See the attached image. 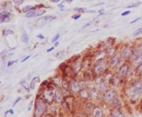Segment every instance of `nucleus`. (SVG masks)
Wrapping results in <instances>:
<instances>
[{
  "label": "nucleus",
  "instance_id": "37",
  "mask_svg": "<svg viewBox=\"0 0 142 117\" xmlns=\"http://www.w3.org/2000/svg\"><path fill=\"white\" fill-rule=\"evenodd\" d=\"M138 60L140 61H142V54H141V56L138 57Z\"/></svg>",
  "mask_w": 142,
  "mask_h": 117
},
{
  "label": "nucleus",
  "instance_id": "8",
  "mask_svg": "<svg viewBox=\"0 0 142 117\" xmlns=\"http://www.w3.org/2000/svg\"><path fill=\"white\" fill-rule=\"evenodd\" d=\"M105 66V64H104V63L97 64V66H95V71H96V72H97V73H100V72H102L104 70Z\"/></svg>",
  "mask_w": 142,
  "mask_h": 117
},
{
  "label": "nucleus",
  "instance_id": "25",
  "mask_svg": "<svg viewBox=\"0 0 142 117\" xmlns=\"http://www.w3.org/2000/svg\"><path fill=\"white\" fill-rule=\"evenodd\" d=\"M74 10L78 11H81V12H85V9L84 8H75Z\"/></svg>",
  "mask_w": 142,
  "mask_h": 117
},
{
  "label": "nucleus",
  "instance_id": "35",
  "mask_svg": "<svg viewBox=\"0 0 142 117\" xmlns=\"http://www.w3.org/2000/svg\"><path fill=\"white\" fill-rule=\"evenodd\" d=\"M54 48H55V47H54V46H53V47H51V48H50V49H47V51H46V52H50L53 51V50L54 49Z\"/></svg>",
  "mask_w": 142,
  "mask_h": 117
},
{
  "label": "nucleus",
  "instance_id": "22",
  "mask_svg": "<svg viewBox=\"0 0 142 117\" xmlns=\"http://www.w3.org/2000/svg\"><path fill=\"white\" fill-rule=\"evenodd\" d=\"M14 4H16V5H21L23 4V2L25 1V0H13Z\"/></svg>",
  "mask_w": 142,
  "mask_h": 117
},
{
  "label": "nucleus",
  "instance_id": "27",
  "mask_svg": "<svg viewBox=\"0 0 142 117\" xmlns=\"http://www.w3.org/2000/svg\"><path fill=\"white\" fill-rule=\"evenodd\" d=\"M80 16H81V15H80V14H75V15L73 16L72 18L73 19H75V20H77V19H78Z\"/></svg>",
  "mask_w": 142,
  "mask_h": 117
},
{
  "label": "nucleus",
  "instance_id": "32",
  "mask_svg": "<svg viewBox=\"0 0 142 117\" xmlns=\"http://www.w3.org/2000/svg\"><path fill=\"white\" fill-rule=\"evenodd\" d=\"M140 19H141V17H138V18H136V19H134V20H133V21H131V22H130V24H134V23L136 22L137 21H138V20H140Z\"/></svg>",
  "mask_w": 142,
  "mask_h": 117
},
{
  "label": "nucleus",
  "instance_id": "3",
  "mask_svg": "<svg viewBox=\"0 0 142 117\" xmlns=\"http://www.w3.org/2000/svg\"><path fill=\"white\" fill-rule=\"evenodd\" d=\"M45 13L44 10H40V9H38V10H32V11L28 12L26 14V16L27 18H31V17H36V16H38L42 15L43 14Z\"/></svg>",
  "mask_w": 142,
  "mask_h": 117
},
{
  "label": "nucleus",
  "instance_id": "39",
  "mask_svg": "<svg viewBox=\"0 0 142 117\" xmlns=\"http://www.w3.org/2000/svg\"><path fill=\"white\" fill-rule=\"evenodd\" d=\"M102 11H104V9H100V10H99V13H101V12H102Z\"/></svg>",
  "mask_w": 142,
  "mask_h": 117
},
{
  "label": "nucleus",
  "instance_id": "20",
  "mask_svg": "<svg viewBox=\"0 0 142 117\" xmlns=\"http://www.w3.org/2000/svg\"><path fill=\"white\" fill-rule=\"evenodd\" d=\"M142 33V27H140V28H138V29H136V30L134 32V36H138L140 34H141Z\"/></svg>",
  "mask_w": 142,
  "mask_h": 117
},
{
  "label": "nucleus",
  "instance_id": "13",
  "mask_svg": "<svg viewBox=\"0 0 142 117\" xmlns=\"http://www.w3.org/2000/svg\"><path fill=\"white\" fill-rule=\"evenodd\" d=\"M56 18V16H43V18H41V19H43V21H45L46 22H49L52 21L53 19H55Z\"/></svg>",
  "mask_w": 142,
  "mask_h": 117
},
{
  "label": "nucleus",
  "instance_id": "34",
  "mask_svg": "<svg viewBox=\"0 0 142 117\" xmlns=\"http://www.w3.org/2000/svg\"><path fill=\"white\" fill-rule=\"evenodd\" d=\"M30 57H31L30 55H29V56H27V57H25V58H24V59H23V60H22V62H24L25 61L28 60V59H29L30 58Z\"/></svg>",
  "mask_w": 142,
  "mask_h": 117
},
{
  "label": "nucleus",
  "instance_id": "33",
  "mask_svg": "<svg viewBox=\"0 0 142 117\" xmlns=\"http://www.w3.org/2000/svg\"><path fill=\"white\" fill-rule=\"evenodd\" d=\"M21 97H19V98H17V99H16V102H14V104H13V106H14L16 105V104H17V103H18V102H19V101H20V100H21Z\"/></svg>",
  "mask_w": 142,
  "mask_h": 117
},
{
  "label": "nucleus",
  "instance_id": "2",
  "mask_svg": "<svg viewBox=\"0 0 142 117\" xmlns=\"http://www.w3.org/2000/svg\"><path fill=\"white\" fill-rule=\"evenodd\" d=\"M45 111V105L41 102L37 103V105L36 107V111H35V117H40L43 114V113Z\"/></svg>",
  "mask_w": 142,
  "mask_h": 117
},
{
  "label": "nucleus",
  "instance_id": "4",
  "mask_svg": "<svg viewBox=\"0 0 142 117\" xmlns=\"http://www.w3.org/2000/svg\"><path fill=\"white\" fill-rule=\"evenodd\" d=\"M1 22H9L11 21V15L8 11H2L0 15Z\"/></svg>",
  "mask_w": 142,
  "mask_h": 117
},
{
  "label": "nucleus",
  "instance_id": "31",
  "mask_svg": "<svg viewBox=\"0 0 142 117\" xmlns=\"http://www.w3.org/2000/svg\"><path fill=\"white\" fill-rule=\"evenodd\" d=\"M33 103H34V101H31L30 102V104H29V105L28 106V111H30L31 109V106H32V104H33Z\"/></svg>",
  "mask_w": 142,
  "mask_h": 117
},
{
  "label": "nucleus",
  "instance_id": "38",
  "mask_svg": "<svg viewBox=\"0 0 142 117\" xmlns=\"http://www.w3.org/2000/svg\"><path fill=\"white\" fill-rule=\"evenodd\" d=\"M90 22L87 23V24H86V25H85V26H84V27H83V28H85V27H87V26H90Z\"/></svg>",
  "mask_w": 142,
  "mask_h": 117
},
{
  "label": "nucleus",
  "instance_id": "24",
  "mask_svg": "<svg viewBox=\"0 0 142 117\" xmlns=\"http://www.w3.org/2000/svg\"><path fill=\"white\" fill-rule=\"evenodd\" d=\"M59 37H60V34H56V36H55L53 38V39H52L53 43H55V42H56V41H57V40L58 39V38H59Z\"/></svg>",
  "mask_w": 142,
  "mask_h": 117
},
{
  "label": "nucleus",
  "instance_id": "14",
  "mask_svg": "<svg viewBox=\"0 0 142 117\" xmlns=\"http://www.w3.org/2000/svg\"><path fill=\"white\" fill-rule=\"evenodd\" d=\"M22 41L24 42V43H27V42H29V37L28 34H26L25 31L23 32Z\"/></svg>",
  "mask_w": 142,
  "mask_h": 117
},
{
  "label": "nucleus",
  "instance_id": "6",
  "mask_svg": "<svg viewBox=\"0 0 142 117\" xmlns=\"http://www.w3.org/2000/svg\"><path fill=\"white\" fill-rule=\"evenodd\" d=\"M40 81V78L38 76V77H34L33 79L31 80L30 83V89H34L35 87H36V83L37 82Z\"/></svg>",
  "mask_w": 142,
  "mask_h": 117
},
{
  "label": "nucleus",
  "instance_id": "15",
  "mask_svg": "<svg viewBox=\"0 0 142 117\" xmlns=\"http://www.w3.org/2000/svg\"><path fill=\"white\" fill-rule=\"evenodd\" d=\"M118 61H119V58H118V56H115L114 57H113L112 59V60H111V64H112V66H115L118 63Z\"/></svg>",
  "mask_w": 142,
  "mask_h": 117
},
{
  "label": "nucleus",
  "instance_id": "36",
  "mask_svg": "<svg viewBox=\"0 0 142 117\" xmlns=\"http://www.w3.org/2000/svg\"><path fill=\"white\" fill-rule=\"evenodd\" d=\"M51 2H55V3H58V2H60V0H51Z\"/></svg>",
  "mask_w": 142,
  "mask_h": 117
},
{
  "label": "nucleus",
  "instance_id": "10",
  "mask_svg": "<svg viewBox=\"0 0 142 117\" xmlns=\"http://www.w3.org/2000/svg\"><path fill=\"white\" fill-rule=\"evenodd\" d=\"M62 99V95L59 91H57L55 93V100L57 103H60Z\"/></svg>",
  "mask_w": 142,
  "mask_h": 117
},
{
  "label": "nucleus",
  "instance_id": "1",
  "mask_svg": "<svg viewBox=\"0 0 142 117\" xmlns=\"http://www.w3.org/2000/svg\"><path fill=\"white\" fill-rule=\"evenodd\" d=\"M142 91V84L141 82H136L134 84L133 87L131 88V95L132 98L137 97L138 95L141 93Z\"/></svg>",
  "mask_w": 142,
  "mask_h": 117
},
{
  "label": "nucleus",
  "instance_id": "11",
  "mask_svg": "<svg viewBox=\"0 0 142 117\" xmlns=\"http://www.w3.org/2000/svg\"><path fill=\"white\" fill-rule=\"evenodd\" d=\"M34 9H35V7H34L31 6V5H27L26 7H23L22 11L23 13H26V12H29V11L34 10Z\"/></svg>",
  "mask_w": 142,
  "mask_h": 117
},
{
  "label": "nucleus",
  "instance_id": "29",
  "mask_svg": "<svg viewBox=\"0 0 142 117\" xmlns=\"http://www.w3.org/2000/svg\"><path fill=\"white\" fill-rule=\"evenodd\" d=\"M138 72L141 74H142V64H140V65L138 66Z\"/></svg>",
  "mask_w": 142,
  "mask_h": 117
},
{
  "label": "nucleus",
  "instance_id": "5",
  "mask_svg": "<svg viewBox=\"0 0 142 117\" xmlns=\"http://www.w3.org/2000/svg\"><path fill=\"white\" fill-rule=\"evenodd\" d=\"M142 54V47H138V49H136L135 50V52H134L133 54V59H138V57L141 56V54Z\"/></svg>",
  "mask_w": 142,
  "mask_h": 117
},
{
  "label": "nucleus",
  "instance_id": "16",
  "mask_svg": "<svg viewBox=\"0 0 142 117\" xmlns=\"http://www.w3.org/2000/svg\"><path fill=\"white\" fill-rule=\"evenodd\" d=\"M94 116L96 117H100L102 116V112L101 109H94Z\"/></svg>",
  "mask_w": 142,
  "mask_h": 117
},
{
  "label": "nucleus",
  "instance_id": "19",
  "mask_svg": "<svg viewBox=\"0 0 142 117\" xmlns=\"http://www.w3.org/2000/svg\"><path fill=\"white\" fill-rule=\"evenodd\" d=\"M111 117H124V116H123V114H122L120 112L116 111V112H114V113H112V116Z\"/></svg>",
  "mask_w": 142,
  "mask_h": 117
},
{
  "label": "nucleus",
  "instance_id": "9",
  "mask_svg": "<svg viewBox=\"0 0 142 117\" xmlns=\"http://www.w3.org/2000/svg\"><path fill=\"white\" fill-rule=\"evenodd\" d=\"M114 98V93L112 91H109L106 94V100L108 102H111Z\"/></svg>",
  "mask_w": 142,
  "mask_h": 117
},
{
  "label": "nucleus",
  "instance_id": "7",
  "mask_svg": "<svg viewBox=\"0 0 142 117\" xmlns=\"http://www.w3.org/2000/svg\"><path fill=\"white\" fill-rule=\"evenodd\" d=\"M131 53V50L130 47H127L124 49L122 52V56L123 57H129Z\"/></svg>",
  "mask_w": 142,
  "mask_h": 117
},
{
  "label": "nucleus",
  "instance_id": "12",
  "mask_svg": "<svg viewBox=\"0 0 142 117\" xmlns=\"http://www.w3.org/2000/svg\"><path fill=\"white\" fill-rule=\"evenodd\" d=\"M127 71H128V66H127V64H124L121 66L120 68V73L122 74V75H125L127 73Z\"/></svg>",
  "mask_w": 142,
  "mask_h": 117
},
{
  "label": "nucleus",
  "instance_id": "28",
  "mask_svg": "<svg viewBox=\"0 0 142 117\" xmlns=\"http://www.w3.org/2000/svg\"><path fill=\"white\" fill-rule=\"evenodd\" d=\"M130 13H131V11H124V13H122V14H121V15L123 16H124L129 15V14Z\"/></svg>",
  "mask_w": 142,
  "mask_h": 117
},
{
  "label": "nucleus",
  "instance_id": "26",
  "mask_svg": "<svg viewBox=\"0 0 142 117\" xmlns=\"http://www.w3.org/2000/svg\"><path fill=\"white\" fill-rule=\"evenodd\" d=\"M17 61V60H14V61H9V62H8V64H7V66L9 67V66H11L12 64H15L16 62Z\"/></svg>",
  "mask_w": 142,
  "mask_h": 117
},
{
  "label": "nucleus",
  "instance_id": "18",
  "mask_svg": "<svg viewBox=\"0 0 142 117\" xmlns=\"http://www.w3.org/2000/svg\"><path fill=\"white\" fill-rule=\"evenodd\" d=\"M8 34H14L13 31L10 30V29H4V30H3V35L4 36H7Z\"/></svg>",
  "mask_w": 142,
  "mask_h": 117
},
{
  "label": "nucleus",
  "instance_id": "40",
  "mask_svg": "<svg viewBox=\"0 0 142 117\" xmlns=\"http://www.w3.org/2000/svg\"><path fill=\"white\" fill-rule=\"evenodd\" d=\"M65 1H66V2H73V0H65Z\"/></svg>",
  "mask_w": 142,
  "mask_h": 117
},
{
  "label": "nucleus",
  "instance_id": "23",
  "mask_svg": "<svg viewBox=\"0 0 142 117\" xmlns=\"http://www.w3.org/2000/svg\"><path fill=\"white\" fill-rule=\"evenodd\" d=\"M63 52H64L63 51H62V52H58V54H56V57H57V58H58V59L62 58V57H63V55H64Z\"/></svg>",
  "mask_w": 142,
  "mask_h": 117
},
{
  "label": "nucleus",
  "instance_id": "30",
  "mask_svg": "<svg viewBox=\"0 0 142 117\" xmlns=\"http://www.w3.org/2000/svg\"><path fill=\"white\" fill-rule=\"evenodd\" d=\"M38 39H45V37L43 36V35H42V34H38L37 36H36Z\"/></svg>",
  "mask_w": 142,
  "mask_h": 117
},
{
  "label": "nucleus",
  "instance_id": "41",
  "mask_svg": "<svg viewBox=\"0 0 142 117\" xmlns=\"http://www.w3.org/2000/svg\"><path fill=\"white\" fill-rule=\"evenodd\" d=\"M58 44H59V43H58V42H56V44H55V46H57Z\"/></svg>",
  "mask_w": 142,
  "mask_h": 117
},
{
  "label": "nucleus",
  "instance_id": "21",
  "mask_svg": "<svg viewBox=\"0 0 142 117\" xmlns=\"http://www.w3.org/2000/svg\"><path fill=\"white\" fill-rule=\"evenodd\" d=\"M141 2H137V3H135V4H131V5H129V6H128L127 8H133V7H138L139 5H141Z\"/></svg>",
  "mask_w": 142,
  "mask_h": 117
},
{
  "label": "nucleus",
  "instance_id": "17",
  "mask_svg": "<svg viewBox=\"0 0 142 117\" xmlns=\"http://www.w3.org/2000/svg\"><path fill=\"white\" fill-rule=\"evenodd\" d=\"M80 87L78 83H73V87H72V89L75 91H77L79 90Z\"/></svg>",
  "mask_w": 142,
  "mask_h": 117
}]
</instances>
